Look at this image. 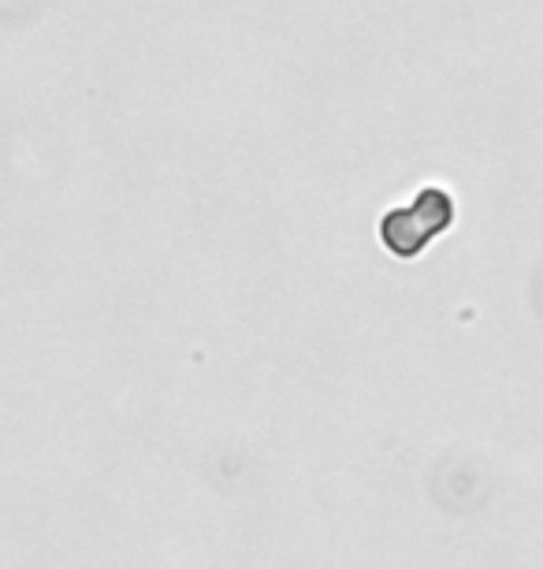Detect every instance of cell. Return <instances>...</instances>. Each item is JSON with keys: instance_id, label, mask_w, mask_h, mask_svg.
I'll return each instance as SVG.
<instances>
[{"instance_id": "1", "label": "cell", "mask_w": 543, "mask_h": 569, "mask_svg": "<svg viewBox=\"0 0 543 569\" xmlns=\"http://www.w3.org/2000/svg\"><path fill=\"white\" fill-rule=\"evenodd\" d=\"M451 217H454V201L440 187H424L421 198L410 209H395L383 217L380 239L395 257H418L424 250V242L451 228Z\"/></svg>"}]
</instances>
